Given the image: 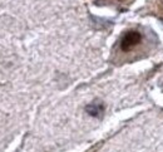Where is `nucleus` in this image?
Instances as JSON below:
<instances>
[{
  "mask_svg": "<svg viewBox=\"0 0 163 152\" xmlns=\"http://www.w3.org/2000/svg\"><path fill=\"white\" fill-rule=\"evenodd\" d=\"M142 39V35L140 33L136 32V30H130V32L126 33V35L123 37L120 42V48L122 50H124V52H129L130 49H133Z\"/></svg>",
  "mask_w": 163,
  "mask_h": 152,
  "instance_id": "f257e3e1",
  "label": "nucleus"
},
{
  "mask_svg": "<svg viewBox=\"0 0 163 152\" xmlns=\"http://www.w3.org/2000/svg\"><path fill=\"white\" fill-rule=\"evenodd\" d=\"M85 112L92 117L99 118L104 112V106L102 103H90V104L85 106Z\"/></svg>",
  "mask_w": 163,
  "mask_h": 152,
  "instance_id": "f03ea898",
  "label": "nucleus"
}]
</instances>
